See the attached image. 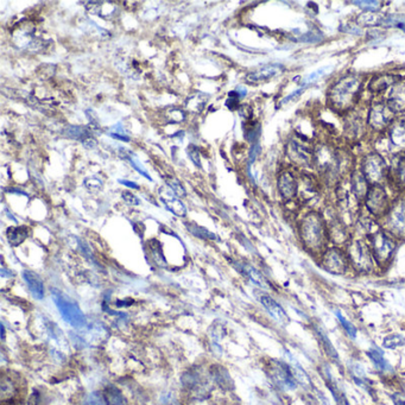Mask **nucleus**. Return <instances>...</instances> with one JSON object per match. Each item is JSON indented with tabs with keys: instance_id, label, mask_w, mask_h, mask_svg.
<instances>
[{
	"instance_id": "obj_51",
	"label": "nucleus",
	"mask_w": 405,
	"mask_h": 405,
	"mask_svg": "<svg viewBox=\"0 0 405 405\" xmlns=\"http://www.w3.org/2000/svg\"><path fill=\"white\" fill-rule=\"evenodd\" d=\"M1 338H2V340L5 339V328H4V324H1Z\"/></svg>"
},
{
	"instance_id": "obj_2",
	"label": "nucleus",
	"mask_w": 405,
	"mask_h": 405,
	"mask_svg": "<svg viewBox=\"0 0 405 405\" xmlns=\"http://www.w3.org/2000/svg\"><path fill=\"white\" fill-rule=\"evenodd\" d=\"M362 80L356 74L340 77L327 90V101L335 111H351L358 102L361 94Z\"/></svg>"
},
{
	"instance_id": "obj_5",
	"label": "nucleus",
	"mask_w": 405,
	"mask_h": 405,
	"mask_svg": "<svg viewBox=\"0 0 405 405\" xmlns=\"http://www.w3.org/2000/svg\"><path fill=\"white\" fill-rule=\"evenodd\" d=\"M380 226L398 241L405 240V196L393 200L388 214L380 220Z\"/></svg>"
},
{
	"instance_id": "obj_3",
	"label": "nucleus",
	"mask_w": 405,
	"mask_h": 405,
	"mask_svg": "<svg viewBox=\"0 0 405 405\" xmlns=\"http://www.w3.org/2000/svg\"><path fill=\"white\" fill-rule=\"evenodd\" d=\"M352 271L359 274H372L379 270L366 238H352L345 247Z\"/></svg>"
},
{
	"instance_id": "obj_33",
	"label": "nucleus",
	"mask_w": 405,
	"mask_h": 405,
	"mask_svg": "<svg viewBox=\"0 0 405 405\" xmlns=\"http://www.w3.org/2000/svg\"><path fill=\"white\" fill-rule=\"evenodd\" d=\"M348 367H350V372H351L352 377H353L354 380H355V383H358L359 385H365V384H366L367 377H366V372H365L364 366H362L361 364H359V362L352 361Z\"/></svg>"
},
{
	"instance_id": "obj_10",
	"label": "nucleus",
	"mask_w": 405,
	"mask_h": 405,
	"mask_svg": "<svg viewBox=\"0 0 405 405\" xmlns=\"http://www.w3.org/2000/svg\"><path fill=\"white\" fill-rule=\"evenodd\" d=\"M394 112L385 101H374L367 112V126L375 132H385L394 121Z\"/></svg>"
},
{
	"instance_id": "obj_30",
	"label": "nucleus",
	"mask_w": 405,
	"mask_h": 405,
	"mask_svg": "<svg viewBox=\"0 0 405 405\" xmlns=\"http://www.w3.org/2000/svg\"><path fill=\"white\" fill-rule=\"evenodd\" d=\"M29 230L26 226H16L7 230V239L12 246H18L29 236Z\"/></svg>"
},
{
	"instance_id": "obj_12",
	"label": "nucleus",
	"mask_w": 405,
	"mask_h": 405,
	"mask_svg": "<svg viewBox=\"0 0 405 405\" xmlns=\"http://www.w3.org/2000/svg\"><path fill=\"white\" fill-rule=\"evenodd\" d=\"M285 151L287 158L296 167L309 168L314 165V150L302 140H298L296 138L290 139Z\"/></svg>"
},
{
	"instance_id": "obj_11",
	"label": "nucleus",
	"mask_w": 405,
	"mask_h": 405,
	"mask_svg": "<svg viewBox=\"0 0 405 405\" xmlns=\"http://www.w3.org/2000/svg\"><path fill=\"white\" fill-rule=\"evenodd\" d=\"M268 372L272 382L278 388L287 391H294L297 388L298 384L296 382L291 367L287 361L272 359L268 364Z\"/></svg>"
},
{
	"instance_id": "obj_16",
	"label": "nucleus",
	"mask_w": 405,
	"mask_h": 405,
	"mask_svg": "<svg viewBox=\"0 0 405 405\" xmlns=\"http://www.w3.org/2000/svg\"><path fill=\"white\" fill-rule=\"evenodd\" d=\"M388 180L398 190L405 189V152L396 154L392 167L388 168Z\"/></svg>"
},
{
	"instance_id": "obj_45",
	"label": "nucleus",
	"mask_w": 405,
	"mask_h": 405,
	"mask_svg": "<svg viewBox=\"0 0 405 405\" xmlns=\"http://www.w3.org/2000/svg\"><path fill=\"white\" fill-rule=\"evenodd\" d=\"M188 153H189V156H190V159L193 161V163L195 164L196 167L201 168V162H200V152H199V150H197L196 146H194V145L189 146Z\"/></svg>"
},
{
	"instance_id": "obj_14",
	"label": "nucleus",
	"mask_w": 405,
	"mask_h": 405,
	"mask_svg": "<svg viewBox=\"0 0 405 405\" xmlns=\"http://www.w3.org/2000/svg\"><path fill=\"white\" fill-rule=\"evenodd\" d=\"M277 189L284 201L296 200L298 194V177L290 170H283L277 178Z\"/></svg>"
},
{
	"instance_id": "obj_43",
	"label": "nucleus",
	"mask_w": 405,
	"mask_h": 405,
	"mask_svg": "<svg viewBox=\"0 0 405 405\" xmlns=\"http://www.w3.org/2000/svg\"><path fill=\"white\" fill-rule=\"evenodd\" d=\"M241 97L238 94V92H231L230 94H228V99H227V102H226V106H227L230 110H236V107H238V103H239V99Z\"/></svg>"
},
{
	"instance_id": "obj_15",
	"label": "nucleus",
	"mask_w": 405,
	"mask_h": 405,
	"mask_svg": "<svg viewBox=\"0 0 405 405\" xmlns=\"http://www.w3.org/2000/svg\"><path fill=\"white\" fill-rule=\"evenodd\" d=\"M320 195V183L313 175H303L298 178L297 199L303 203H310Z\"/></svg>"
},
{
	"instance_id": "obj_1",
	"label": "nucleus",
	"mask_w": 405,
	"mask_h": 405,
	"mask_svg": "<svg viewBox=\"0 0 405 405\" xmlns=\"http://www.w3.org/2000/svg\"><path fill=\"white\" fill-rule=\"evenodd\" d=\"M298 238L302 247L313 257L319 258L329 247L327 219L319 210H309L298 221Z\"/></svg>"
},
{
	"instance_id": "obj_21",
	"label": "nucleus",
	"mask_w": 405,
	"mask_h": 405,
	"mask_svg": "<svg viewBox=\"0 0 405 405\" xmlns=\"http://www.w3.org/2000/svg\"><path fill=\"white\" fill-rule=\"evenodd\" d=\"M313 328H314V333H315V335H316V339H318L320 345H321L322 350H323L324 353H326V355L328 356L332 361L339 362L340 356H339V354H338V351L335 350L333 342L330 341L326 329H324L321 324H318V323L314 324Z\"/></svg>"
},
{
	"instance_id": "obj_9",
	"label": "nucleus",
	"mask_w": 405,
	"mask_h": 405,
	"mask_svg": "<svg viewBox=\"0 0 405 405\" xmlns=\"http://www.w3.org/2000/svg\"><path fill=\"white\" fill-rule=\"evenodd\" d=\"M361 172L372 185H384L388 180V168L382 154L370 152L364 157L360 167Z\"/></svg>"
},
{
	"instance_id": "obj_17",
	"label": "nucleus",
	"mask_w": 405,
	"mask_h": 405,
	"mask_svg": "<svg viewBox=\"0 0 405 405\" xmlns=\"http://www.w3.org/2000/svg\"><path fill=\"white\" fill-rule=\"evenodd\" d=\"M385 102L394 114L405 112V82H397L388 90Z\"/></svg>"
},
{
	"instance_id": "obj_38",
	"label": "nucleus",
	"mask_w": 405,
	"mask_h": 405,
	"mask_svg": "<svg viewBox=\"0 0 405 405\" xmlns=\"http://www.w3.org/2000/svg\"><path fill=\"white\" fill-rule=\"evenodd\" d=\"M189 231L194 234V236H199V238L202 239H217V236L213 233H210L209 231L204 230V228L199 227V226H190L189 227Z\"/></svg>"
},
{
	"instance_id": "obj_19",
	"label": "nucleus",
	"mask_w": 405,
	"mask_h": 405,
	"mask_svg": "<svg viewBox=\"0 0 405 405\" xmlns=\"http://www.w3.org/2000/svg\"><path fill=\"white\" fill-rule=\"evenodd\" d=\"M284 356H285V359H287V364H289L290 367H291L292 373H294L295 379L298 385L302 386L303 388H307V390H309V388H313V382H311L310 377H309L307 371L303 369L301 362L298 361L297 359H296L295 356L292 355V354L290 353L287 350L284 351Z\"/></svg>"
},
{
	"instance_id": "obj_32",
	"label": "nucleus",
	"mask_w": 405,
	"mask_h": 405,
	"mask_svg": "<svg viewBox=\"0 0 405 405\" xmlns=\"http://www.w3.org/2000/svg\"><path fill=\"white\" fill-rule=\"evenodd\" d=\"M102 396L103 398H105L107 405H126L124 394L121 393L120 390H118V388H114V386H108V388H106Z\"/></svg>"
},
{
	"instance_id": "obj_35",
	"label": "nucleus",
	"mask_w": 405,
	"mask_h": 405,
	"mask_svg": "<svg viewBox=\"0 0 405 405\" xmlns=\"http://www.w3.org/2000/svg\"><path fill=\"white\" fill-rule=\"evenodd\" d=\"M333 70V66H326V67H322V68L318 69V70L313 71V73H310L309 75H307L304 77V81L305 84H309V82H314V81H318V80L321 79V77L328 75L330 71Z\"/></svg>"
},
{
	"instance_id": "obj_46",
	"label": "nucleus",
	"mask_w": 405,
	"mask_h": 405,
	"mask_svg": "<svg viewBox=\"0 0 405 405\" xmlns=\"http://www.w3.org/2000/svg\"><path fill=\"white\" fill-rule=\"evenodd\" d=\"M122 199H124V201L126 202V203L131 204V206H138V204H139V200H138V197L135 195H133V194L130 193V191H124V193H122Z\"/></svg>"
},
{
	"instance_id": "obj_27",
	"label": "nucleus",
	"mask_w": 405,
	"mask_h": 405,
	"mask_svg": "<svg viewBox=\"0 0 405 405\" xmlns=\"http://www.w3.org/2000/svg\"><path fill=\"white\" fill-rule=\"evenodd\" d=\"M397 79H398V76L393 75V74H380L370 82L369 90L375 93V94L386 92L397 84Z\"/></svg>"
},
{
	"instance_id": "obj_29",
	"label": "nucleus",
	"mask_w": 405,
	"mask_h": 405,
	"mask_svg": "<svg viewBox=\"0 0 405 405\" xmlns=\"http://www.w3.org/2000/svg\"><path fill=\"white\" fill-rule=\"evenodd\" d=\"M334 315L338 321H339L341 328L343 329V332L346 333V335H347L350 339L355 340L356 337H358V328H356L355 324H354L351 320H348L347 318H346V316L341 313L340 309H338V308L334 309Z\"/></svg>"
},
{
	"instance_id": "obj_26",
	"label": "nucleus",
	"mask_w": 405,
	"mask_h": 405,
	"mask_svg": "<svg viewBox=\"0 0 405 405\" xmlns=\"http://www.w3.org/2000/svg\"><path fill=\"white\" fill-rule=\"evenodd\" d=\"M161 200L170 212L174 213L177 217H185L186 213V206L181 201L180 197L175 195L174 191L165 190V189L161 190Z\"/></svg>"
},
{
	"instance_id": "obj_23",
	"label": "nucleus",
	"mask_w": 405,
	"mask_h": 405,
	"mask_svg": "<svg viewBox=\"0 0 405 405\" xmlns=\"http://www.w3.org/2000/svg\"><path fill=\"white\" fill-rule=\"evenodd\" d=\"M236 268L239 269V271L244 274L246 278H249L250 282H252L253 284L257 285L258 287L263 290H270L271 284L269 283L268 279L263 276L262 272L257 270L254 266L250 265L247 263H238L236 264Z\"/></svg>"
},
{
	"instance_id": "obj_6",
	"label": "nucleus",
	"mask_w": 405,
	"mask_h": 405,
	"mask_svg": "<svg viewBox=\"0 0 405 405\" xmlns=\"http://www.w3.org/2000/svg\"><path fill=\"white\" fill-rule=\"evenodd\" d=\"M392 203L393 200H391V197L388 196L384 185H372L362 202L365 210L378 221L382 220L388 214Z\"/></svg>"
},
{
	"instance_id": "obj_42",
	"label": "nucleus",
	"mask_w": 405,
	"mask_h": 405,
	"mask_svg": "<svg viewBox=\"0 0 405 405\" xmlns=\"http://www.w3.org/2000/svg\"><path fill=\"white\" fill-rule=\"evenodd\" d=\"M84 186H86V188L88 189V190L98 191V190H100L101 186H102V183H101V181L98 180V178L89 177L84 181Z\"/></svg>"
},
{
	"instance_id": "obj_44",
	"label": "nucleus",
	"mask_w": 405,
	"mask_h": 405,
	"mask_svg": "<svg viewBox=\"0 0 405 405\" xmlns=\"http://www.w3.org/2000/svg\"><path fill=\"white\" fill-rule=\"evenodd\" d=\"M384 24H386V25L396 26V28L401 29L402 31H404V33H405V18H393V17H390V18H388V19L384 20Z\"/></svg>"
},
{
	"instance_id": "obj_41",
	"label": "nucleus",
	"mask_w": 405,
	"mask_h": 405,
	"mask_svg": "<svg viewBox=\"0 0 405 405\" xmlns=\"http://www.w3.org/2000/svg\"><path fill=\"white\" fill-rule=\"evenodd\" d=\"M353 4L366 11H377L380 9L379 1H353Z\"/></svg>"
},
{
	"instance_id": "obj_28",
	"label": "nucleus",
	"mask_w": 405,
	"mask_h": 405,
	"mask_svg": "<svg viewBox=\"0 0 405 405\" xmlns=\"http://www.w3.org/2000/svg\"><path fill=\"white\" fill-rule=\"evenodd\" d=\"M210 374H212L213 379L218 383V385L221 386L222 388L228 390V388L233 386V382H232L227 370L223 369L222 366H219V365L213 366L212 370H210Z\"/></svg>"
},
{
	"instance_id": "obj_24",
	"label": "nucleus",
	"mask_w": 405,
	"mask_h": 405,
	"mask_svg": "<svg viewBox=\"0 0 405 405\" xmlns=\"http://www.w3.org/2000/svg\"><path fill=\"white\" fill-rule=\"evenodd\" d=\"M23 278L33 297L36 300H43L45 296V287L41 277L34 271L25 270L23 272Z\"/></svg>"
},
{
	"instance_id": "obj_47",
	"label": "nucleus",
	"mask_w": 405,
	"mask_h": 405,
	"mask_svg": "<svg viewBox=\"0 0 405 405\" xmlns=\"http://www.w3.org/2000/svg\"><path fill=\"white\" fill-rule=\"evenodd\" d=\"M302 93H303V88H300V89L294 90V92H292L291 94H289V95H287V97H285L283 99V100H282L281 105H284V103L290 102V101H292V100H294V99H296L297 97H300V95L302 94Z\"/></svg>"
},
{
	"instance_id": "obj_48",
	"label": "nucleus",
	"mask_w": 405,
	"mask_h": 405,
	"mask_svg": "<svg viewBox=\"0 0 405 405\" xmlns=\"http://www.w3.org/2000/svg\"><path fill=\"white\" fill-rule=\"evenodd\" d=\"M170 114H171V120L180 122L185 119V113H183V111L170 110Z\"/></svg>"
},
{
	"instance_id": "obj_22",
	"label": "nucleus",
	"mask_w": 405,
	"mask_h": 405,
	"mask_svg": "<svg viewBox=\"0 0 405 405\" xmlns=\"http://www.w3.org/2000/svg\"><path fill=\"white\" fill-rule=\"evenodd\" d=\"M388 139L392 148L399 151L398 153L405 151V121H394L388 130Z\"/></svg>"
},
{
	"instance_id": "obj_40",
	"label": "nucleus",
	"mask_w": 405,
	"mask_h": 405,
	"mask_svg": "<svg viewBox=\"0 0 405 405\" xmlns=\"http://www.w3.org/2000/svg\"><path fill=\"white\" fill-rule=\"evenodd\" d=\"M84 405H107V403H106L102 394L95 392V393L89 394V396L87 397Z\"/></svg>"
},
{
	"instance_id": "obj_7",
	"label": "nucleus",
	"mask_w": 405,
	"mask_h": 405,
	"mask_svg": "<svg viewBox=\"0 0 405 405\" xmlns=\"http://www.w3.org/2000/svg\"><path fill=\"white\" fill-rule=\"evenodd\" d=\"M319 264L324 271L334 276H345L352 270L347 253L343 247L329 246L319 257Z\"/></svg>"
},
{
	"instance_id": "obj_34",
	"label": "nucleus",
	"mask_w": 405,
	"mask_h": 405,
	"mask_svg": "<svg viewBox=\"0 0 405 405\" xmlns=\"http://www.w3.org/2000/svg\"><path fill=\"white\" fill-rule=\"evenodd\" d=\"M207 99H208V95L202 94V93L193 95V97L186 101V107L193 112H201L203 110L204 105H206Z\"/></svg>"
},
{
	"instance_id": "obj_13",
	"label": "nucleus",
	"mask_w": 405,
	"mask_h": 405,
	"mask_svg": "<svg viewBox=\"0 0 405 405\" xmlns=\"http://www.w3.org/2000/svg\"><path fill=\"white\" fill-rule=\"evenodd\" d=\"M258 300H259L263 308L265 309L266 313L270 315V318L272 319L276 323H278L279 326L282 327H287V324L290 323V318L287 311H285V309L283 308V305H282L278 301L274 300L272 296L265 294V292H262V294L258 295Z\"/></svg>"
},
{
	"instance_id": "obj_49",
	"label": "nucleus",
	"mask_w": 405,
	"mask_h": 405,
	"mask_svg": "<svg viewBox=\"0 0 405 405\" xmlns=\"http://www.w3.org/2000/svg\"><path fill=\"white\" fill-rule=\"evenodd\" d=\"M119 182H120V183H121V185H124V186H130V188L139 189V186H138V185H135V183H133V182H130V181H124V180H120V181H119Z\"/></svg>"
},
{
	"instance_id": "obj_36",
	"label": "nucleus",
	"mask_w": 405,
	"mask_h": 405,
	"mask_svg": "<svg viewBox=\"0 0 405 405\" xmlns=\"http://www.w3.org/2000/svg\"><path fill=\"white\" fill-rule=\"evenodd\" d=\"M167 181V185L169 186V188L171 189V191H174V194L178 197H185L186 196V190L183 188V186L181 185V182L178 180H176L174 177H168L165 178Z\"/></svg>"
},
{
	"instance_id": "obj_18",
	"label": "nucleus",
	"mask_w": 405,
	"mask_h": 405,
	"mask_svg": "<svg viewBox=\"0 0 405 405\" xmlns=\"http://www.w3.org/2000/svg\"><path fill=\"white\" fill-rule=\"evenodd\" d=\"M348 183H350L352 193H353L356 199L362 203L365 197L367 195V193H369L370 188H371V183L367 181V178L365 177L360 169H354L353 171L351 172L350 182Z\"/></svg>"
},
{
	"instance_id": "obj_50",
	"label": "nucleus",
	"mask_w": 405,
	"mask_h": 405,
	"mask_svg": "<svg viewBox=\"0 0 405 405\" xmlns=\"http://www.w3.org/2000/svg\"><path fill=\"white\" fill-rule=\"evenodd\" d=\"M394 404H396V405H405V401H403V399H396Z\"/></svg>"
},
{
	"instance_id": "obj_31",
	"label": "nucleus",
	"mask_w": 405,
	"mask_h": 405,
	"mask_svg": "<svg viewBox=\"0 0 405 405\" xmlns=\"http://www.w3.org/2000/svg\"><path fill=\"white\" fill-rule=\"evenodd\" d=\"M382 346L383 348L388 351L398 350V348H402L405 346V337L403 334H399V333L388 334L383 338Z\"/></svg>"
},
{
	"instance_id": "obj_37",
	"label": "nucleus",
	"mask_w": 405,
	"mask_h": 405,
	"mask_svg": "<svg viewBox=\"0 0 405 405\" xmlns=\"http://www.w3.org/2000/svg\"><path fill=\"white\" fill-rule=\"evenodd\" d=\"M125 158H127L130 162H131V164L133 165V168H135V169L137 170V171L139 172L140 175L145 176V177L148 178V180L151 181L150 175H149L148 172H146V170L144 169L143 165L140 164L139 161H138V158H137V156H135V154H133L132 152H126V154H125Z\"/></svg>"
},
{
	"instance_id": "obj_20",
	"label": "nucleus",
	"mask_w": 405,
	"mask_h": 405,
	"mask_svg": "<svg viewBox=\"0 0 405 405\" xmlns=\"http://www.w3.org/2000/svg\"><path fill=\"white\" fill-rule=\"evenodd\" d=\"M283 71V66L281 65H268L264 66L262 68L257 69V70L251 71L246 75V81L249 84H262L266 82L269 80L273 79L274 76L279 75Z\"/></svg>"
},
{
	"instance_id": "obj_4",
	"label": "nucleus",
	"mask_w": 405,
	"mask_h": 405,
	"mask_svg": "<svg viewBox=\"0 0 405 405\" xmlns=\"http://www.w3.org/2000/svg\"><path fill=\"white\" fill-rule=\"evenodd\" d=\"M366 239L372 250L373 257H374L378 269L379 270L388 269L391 265V263L393 262L399 241L396 238H393L391 234H388L385 230H383L382 226L377 231L370 234L369 236H366Z\"/></svg>"
},
{
	"instance_id": "obj_25",
	"label": "nucleus",
	"mask_w": 405,
	"mask_h": 405,
	"mask_svg": "<svg viewBox=\"0 0 405 405\" xmlns=\"http://www.w3.org/2000/svg\"><path fill=\"white\" fill-rule=\"evenodd\" d=\"M366 355L369 356V359L371 360L373 366H374V369L377 370L378 372H392V366H391L390 362L388 361V359L384 355V352L382 348H379L378 346H371V347L366 351Z\"/></svg>"
},
{
	"instance_id": "obj_39",
	"label": "nucleus",
	"mask_w": 405,
	"mask_h": 405,
	"mask_svg": "<svg viewBox=\"0 0 405 405\" xmlns=\"http://www.w3.org/2000/svg\"><path fill=\"white\" fill-rule=\"evenodd\" d=\"M28 405H47V402H45L43 393H42L39 390H37V388L36 390H34L33 392H31L30 397H29Z\"/></svg>"
},
{
	"instance_id": "obj_8",
	"label": "nucleus",
	"mask_w": 405,
	"mask_h": 405,
	"mask_svg": "<svg viewBox=\"0 0 405 405\" xmlns=\"http://www.w3.org/2000/svg\"><path fill=\"white\" fill-rule=\"evenodd\" d=\"M51 296L56 308L58 309L61 316L67 323H69L74 328H82V327L86 326V316H84V311L81 310V308L79 307L75 301L69 298L68 296L63 295L62 292L56 291V290H52Z\"/></svg>"
}]
</instances>
